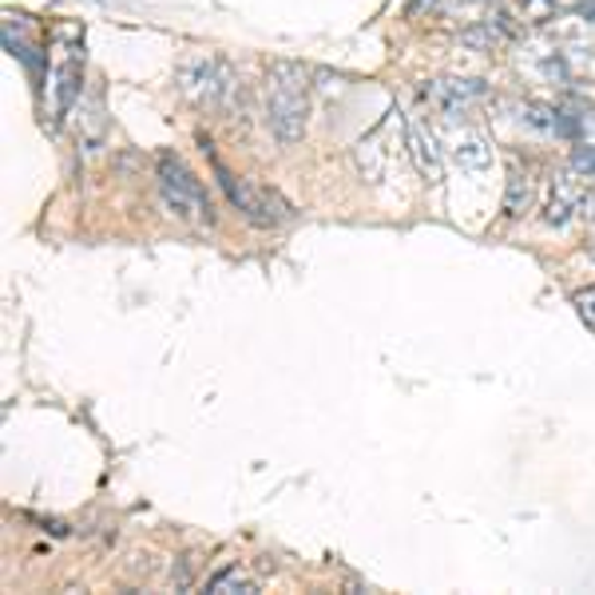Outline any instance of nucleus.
<instances>
[{
	"label": "nucleus",
	"mask_w": 595,
	"mask_h": 595,
	"mask_svg": "<svg viewBox=\"0 0 595 595\" xmlns=\"http://www.w3.org/2000/svg\"><path fill=\"white\" fill-rule=\"evenodd\" d=\"M306 116H310V84L306 72L290 64V60H278L270 64L267 76V128L278 143H298L306 136Z\"/></svg>",
	"instance_id": "obj_1"
},
{
	"label": "nucleus",
	"mask_w": 595,
	"mask_h": 595,
	"mask_svg": "<svg viewBox=\"0 0 595 595\" xmlns=\"http://www.w3.org/2000/svg\"><path fill=\"white\" fill-rule=\"evenodd\" d=\"M235 72L223 56H210V52H191L183 64H178V91L198 104V108H223L230 96H235Z\"/></svg>",
	"instance_id": "obj_2"
},
{
	"label": "nucleus",
	"mask_w": 595,
	"mask_h": 595,
	"mask_svg": "<svg viewBox=\"0 0 595 595\" xmlns=\"http://www.w3.org/2000/svg\"><path fill=\"white\" fill-rule=\"evenodd\" d=\"M159 191H163V203L178 218H191V223L207 218V191H203V183L191 175V167L178 155H159Z\"/></svg>",
	"instance_id": "obj_3"
},
{
	"label": "nucleus",
	"mask_w": 595,
	"mask_h": 595,
	"mask_svg": "<svg viewBox=\"0 0 595 595\" xmlns=\"http://www.w3.org/2000/svg\"><path fill=\"white\" fill-rule=\"evenodd\" d=\"M218 183H223L230 203H235L250 223H258V227H274V223L290 218V207L274 195V191H262V187H255V183H247V178L227 175L223 167H218Z\"/></svg>",
	"instance_id": "obj_4"
},
{
	"label": "nucleus",
	"mask_w": 595,
	"mask_h": 595,
	"mask_svg": "<svg viewBox=\"0 0 595 595\" xmlns=\"http://www.w3.org/2000/svg\"><path fill=\"white\" fill-rule=\"evenodd\" d=\"M425 99L429 104H436L441 111H448V116H456V111L473 108L476 99H485V84H480V79H461V76L429 79Z\"/></svg>",
	"instance_id": "obj_5"
},
{
	"label": "nucleus",
	"mask_w": 595,
	"mask_h": 595,
	"mask_svg": "<svg viewBox=\"0 0 595 595\" xmlns=\"http://www.w3.org/2000/svg\"><path fill=\"white\" fill-rule=\"evenodd\" d=\"M584 183L575 175H555L552 183V195H548V210H544V223L548 227H567L575 215H580V207H584Z\"/></svg>",
	"instance_id": "obj_6"
},
{
	"label": "nucleus",
	"mask_w": 595,
	"mask_h": 595,
	"mask_svg": "<svg viewBox=\"0 0 595 595\" xmlns=\"http://www.w3.org/2000/svg\"><path fill=\"white\" fill-rule=\"evenodd\" d=\"M405 148H409V159H413V167L421 171V178H425V183H441L445 163H441V148H436L433 131H425L421 123H409Z\"/></svg>",
	"instance_id": "obj_7"
},
{
	"label": "nucleus",
	"mask_w": 595,
	"mask_h": 595,
	"mask_svg": "<svg viewBox=\"0 0 595 595\" xmlns=\"http://www.w3.org/2000/svg\"><path fill=\"white\" fill-rule=\"evenodd\" d=\"M453 159L461 171H488L493 163V148H488V139L480 131L465 128L453 136Z\"/></svg>",
	"instance_id": "obj_8"
},
{
	"label": "nucleus",
	"mask_w": 595,
	"mask_h": 595,
	"mask_svg": "<svg viewBox=\"0 0 595 595\" xmlns=\"http://www.w3.org/2000/svg\"><path fill=\"white\" fill-rule=\"evenodd\" d=\"M532 207V175L520 167H512L508 175V191H505V210L508 215H524Z\"/></svg>",
	"instance_id": "obj_9"
},
{
	"label": "nucleus",
	"mask_w": 595,
	"mask_h": 595,
	"mask_svg": "<svg viewBox=\"0 0 595 595\" xmlns=\"http://www.w3.org/2000/svg\"><path fill=\"white\" fill-rule=\"evenodd\" d=\"M52 91H56V111H64L72 99L79 96V64L76 60H64V64H60L56 76H52Z\"/></svg>",
	"instance_id": "obj_10"
},
{
	"label": "nucleus",
	"mask_w": 595,
	"mask_h": 595,
	"mask_svg": "<svg viewBox=\"0 0 595 595\" xmlns=\"http://www.w3.org/2000/svg\"><path fill=\"white\" fill-rule=\"evenodd\" d=\"M461 40H465L468 48H485V52H493V48H500L508 40V29L500 24V20H485V24H476V29H465L461 32Z\"/></svg>",
	"instance_id": "obj_11"
},
{
	"label": "nucleus",
	"mask_w": 595,
	"mask_h": 595,
	"mask_svg": "<svg viewBox=\"0 0 595 595\" xmlns=\"http://www.w3.org/2000/svg\"><path fill=\"white\" fill-rule=\"evenodd\" d=\"M230 587H235V592H255V584H250L238 567H230V572H223V575H215V580H210V592H230Z\"/></svg>",
	"instance_id": "obj_12"
},
{
	"label": "nucleus",
	"mask_w": 595,
	"mask_h": 595,
	"mask_svg": "<svg viewBox=\"0 0 595 595\" xmlns=\"http://www.w3.org/2000/svg\"><path fill=\"white\" fill-rule=\"evenodd\" d=\"M572 306H575V314H580V317L587 322V329H595V286L575 290V294H572Z\"/></svg>",
	"instance_id": "obj_13"
},
{
	"label": "nucleus",
	"mask_w": 595,
	"mask_h": 595,
	"mask_svg": "<svg viewBox=\"0 0 595 595\" xmlns=\"http://www.w3.org/2000/svg\"><path fill=\"white\" fill-rule=\"evenodd\" d=\"M575 171H584L587 178H595V143H584V148L575 151Z\"/></svg>",
	"instance_id": "obj_14"
},
{
	"label": "nucleus",
	"mask_w": 595,
	"mask_h": 595,
	"mask_svg": "<svg viewBox=\"0 0 595 595\" xmlns=\"http://www.w3.org/2000/svg\"><path fill=\"white\" fill-rule=\"evenodd\" d=\"M520 9H524V17L544 20V17H552V0H520Z\"/></svg>",
	"instance_id": "obj_15"
},
{
	"label": "nucleus",
	"mask_w": 595,
	"mask_h": 595,
	"mask_svg": "<svg viewBox=\"0 0 595 595\" xmlns=\"http://www.w3.org/2000/svg\"><path fill=\"white\" fill-rule=\"evenodd\" d=\"M580 215L587 218V227H592V235H595V191H587V195H584V207H580Z\"/></svg>",
	"instance_id": "obj_16"
},
{
	"label": "nucleus",
	"mask_w": 595,
	"mask_h": 595,
	"mask_svg": "<svg viewBox=\"0 0 595 595\" xmlns=\"http://www.w3.org/2000/svg\"><path fill=\"white\" fill-rule=\"evenodd\" d=\"M580 131L587 136V143H595V111H584V116H580Z\"/></svg>",
	"instance_id": "obj_17"
},
{
	"label": "nucleus",
	"mask_w": 595,
	"mask_h": 595,
	"mask_svg": "<svg viewBox=\"0 0 595 595\" xmlns=\"http://www.w3.org/2000/svg\"><path fill=\"white\" fill-rule=\"evenodd\" d=\"M429 4H433V0H429ZM416 9H425V0H416Z\"/></svg>",
	"instance_id": "obj_18"
},
{
	"label": "nucleus",
	"mask_w": 595,
	"mask_h": 595,
	"mask_svg": "<svg viewBox=\"0 0 595 595\" xmlns=\"http://www.w3.org/2000/svg\"><path fill=\"white\" fill-rule=\"evenodd\" d=\"M476 4H480V0H476Z\"/></svg>",
	"instance_id": "obj_19"
}]
</instances>
